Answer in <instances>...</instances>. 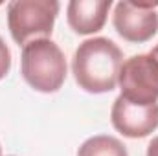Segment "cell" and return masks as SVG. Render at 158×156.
Segmentation results:
<instances>
[{
	"mask_svg": "<svg viewBox=\"0 0 158 156\" xmlns=\"http://www.w3.org/2000/svg\"><path fill=\"white\" fill-rule=\"evenodd\" d=\"M123 53L114 40L94 37L79 44L72 59V72L79 88L88 94H105L118 86Z\"/></svg>",
	"mask_w": 158,
	"mask_h": 156,
	"instance_id": "cell-1",
	"label": "cell"
},
{
	"mask_svg": "<svg viewBox=\"0 0 158 156\" xmlns=\"http://www.w3.org/2000/svg\"><path fill=\"white\" fill-rule=\"evenodd\" d=\"M66 59L63 50L52 39L31 40L22 48L20 74L37 92L53 94L66 79Z\"/></svg>",
	"mask_w": 158,
	"mask_h": 156,
	"instance_id": "cell-2",
	"label": "cell"
},
{
	"mask_svg": "<svg viewBox=\"0 0 158 156\" xmlns=\"http://www.w3.org/2000/svg\"><path fill=\"white\" fill-rule=\"evenodd\" d=\"M59 15L57 0H13L7 4V28L19 46L50 39Z\"/></svg>",
	"mask_w": 158,
	"mask_h": 156,
	"instance_id": "cell-3",
	"label": "cell"
},
{
	"mask_svg": "<svg viewBox=\"0 0 158 156\" xmlns=\"http://www.w3.org/2000/svg\"><path fill=\"white\" fill-rule=\"evenodd\" d=\"M118 84L121 97L138 107H151L158 101V63L151 53L132 55L119 68Z\"/></svg>",
	"mask_w": 158,
	"mask_h": 156,
	"instance_id": "cell-4",
	"label": "cell"
},
{
	"mask_svg": "<svg viewBox=\"0 0 158 156\" xmlns=\"http://www.w3.org/2000/svg\"><path fill=\"white\" fill-rule=\"evenodd\" d=\"M158 0L140 4V2H129L121 0L114 7L112 24L119 37L129 42L142 44L153 39L158 31V13L155 7Z\"/></svg>",
	"mask_w": 158,
	"mask_h": 156,
	"instance_id": "cell-5",
	"label": "cell"
},
{
	"mask_svg": "<svg viewBox=\"0 0 158 156\" xmlns=\"http://www.w3.org/2000/svg\"><path fill=\"white\" fill-rule=\"evenodd\" d=\"M110 119L119 134L132 140L145 138L158 129V103L151 107H138L118 96L110 110Z\"/></svg>",
	"mask_w": 158,
	"mask_h": 156,
	"instance_id": "cell-6",
	"label": "cell"
},
{
	"mask_svg": "<svg viewBox=\"0 0 158 156\" xmlns=\"http://www.w3.org/2000/svg\"><path fill=\"white\" fill-rule=\"evenodd\" d=\"M110 7V0H72L66 7V18L76 33L90 35L103 30Z\"/></svg>",
	"mask_w": 158,
	"mask_h": 156,
	"instance_id": "cell-7",
	"label": "cell"
},
{
	"mask_svg": "<svg viewBox=\"0 0 158 156\" xmlns=\"http://www.w3.org/2000/svg\"><path fill=\"white\" fill-rule=\"evenodd\" d=\"M77 156H129V153L118 138L99 134L83 142Z\"/></svg>",
	"mask_w": 158,
	"mask_h": 156,
	"instance_id": "cell-8",
	"label": "cell"
},
{
	"mask_svg": "<svg viewBox=\"0 0 158 156\" xmlns=\"http://www.w3.org/2000/svg\"><path fill=\"white\" fill-rule=\"evenodd\" d=\"M11 70V51L7 44L0 37V79H4Z\"/></svg>",
	"mask_w": 158,
	"mask_h": 156,
	"instance_id": "cell-9",
	"label": "cell"
},
{
	"mask_svg": "<svg viewBox=\"0 0 158 156\" xmlns=\"http://www.w3.org/2000/svg\"><path fill=\"white\" fill-rule=\"evenodd\" d=\"M147 156H158V136L149 142V145H147Z\"/></svg>",
	"mask_w": 158,
	"mask_h": 156,
	"instance_id": "cell-10",
	"label": "cell"
},
{
	"mask_svg": "<svg viewBox=\"0 0 158 156\" xmlns=\"http://www.w3.org/2000/svg\"><path fill=\"white\" fill-rule=\"evenodd\" d=\"M151 57H153V59H156V63H158V44L151 50Z\"/></svg>",
	"mask_w": 158,
	"mask_h": 156,
	"instance_id": "cell-11",
	"label": "cell"
},
{
	"mask_svg": "<svg viewBox=\"0 0 158 156\" xmlns=\"http://www.w3.org/2000/svg\"><path fill=\"white\" fill-rule=\"evenodd\" d=\"M0 156H2V147H0Z\"/></svg>",
	"mask_w": 158,
	"mask_h": 156,
	"instance_id": "cell-12",
	"label": "cell"
}]
</instances>
